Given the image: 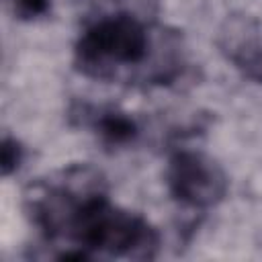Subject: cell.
Instances as JSON below:
<instances>
[{"label": "cell", "instance_id": "6da1fadb", "mask_svg": "<svg viewBox=\"0 0 262 262\" xmlns=\"http://www.w3.org/2000/svg\"><path fill=\"white\" fill-rule=\"evenodd\" d=\"M25 211L41 233L45 252L39 258L151 260L160 250V233L113 205L104 176L88 164L37 178L25 190Z\"/></svg>", "mask_w": 262, "mask_h": 262}, {"label": "cell", "instance_id": "7a4b0ae2", "mask_svg": "<svg viewBox=\"0 0 262 262\" xmlns=\"http://www.w3.org/2000/svg\"><path fill=\"white\" fill-rule=\"evenodd\" d=\"M74 63L94 80L168 86L182 76L184 45L178 31L121 10L102 14L82 31Z\"/></svg>", "mask_w": 262, "mask_h": 262}, {"label": "cell", "instance_id": "3957f363", "mask_svg": "<svg viewBox=\"0 0 262 262\" xmlns=\"http://www.w3.org/2000/svg\"><path fill=\"white\" fill-rule=\"evenodd\" d=\"M166 184L174 201L196 211L219 205L229 186L221 164L194 149H178L170 156Z\"/></svg>", "mask_w": 262, "mask_h": 262}, {"label": "cell", "instance_id": "277c9868", "mask_svg": "<svg viewBox=\"0 0 262 262\" xmlns=\"http://www.w3.org/2000/svg\"><path fill=\"white\" fill-rule=\"evenodd\" d=\"M215 43L244 78L262 84V27L254 16L244 12L225 16Z\"/></svg>", "mask_w": 262, "mask_h": 262}, {"label": "cell", "instance_id": "5b68a950", "mask_svg": "<svg viewBox=\"0 0 262 262\" xmlns=\"http://www.w3.org/2000/svg\"><path fill=\"white\" fill-rule=\"evenodd\" d=\"M70 117L76 119L80 127H90L104 143L111 145L129 143L137 135L135 121L119 111H104L86 102H76L70 111Z\"/></svg>", "mask_w": 262, "mask_h": 262}, {"label": "cell", "instance_id": "8992f818", "mask_svg": "<svg viewBox=\"0 0 262 262\" xmlns=\"http://www.w3.org/2000/svg\"><path fill=\"white\" fill-rule=\"evenodd\" d=\"M23 162V147L14 137H4L2 139V174L8 176L14 170H18Z\"/></svg>", "mask_w": 262, "mask_h": 262}, {"label": "cell", "instance_id": "52a82bcc", "mask_svg": "<svg viewBox=\"0 0 262 262\" xmlns=\"http://www.w3.org/2000/svg\"><path fill=\"white\" fill-rule=\"evenodd\" d=\"M12 12L23 20H33L49 10V0H8Z\"/></svg>", "mask_w": 262, "mask_h": 262}]
</instances>
